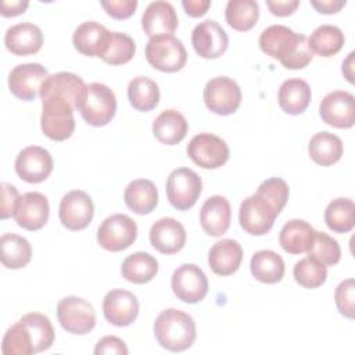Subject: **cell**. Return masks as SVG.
<instances>
[{
    "label": "cell",
    "instance_id": "cell-1",
    "mask_svg": "<svg viewBox=\"0 0 355 355\" xmlns=\"http://www.w3.org/2000/svg\"><path fill=\"white\" fill-rule=\"evenodd\" d=\"M259 47L287 69L305 68L313 57L306 36L295 33L284 25H270L263 29L259 36Z\"/></svg>",
    "mask_w": 355,
    "mask_h": 355
},
{
    "label": "cell",
    "instance_id": "cell-2",
    "mask_svg": "<svg viewBox=\"0 0 355 355\" xmlns=\"http://www.w3.org/2000/svg\"><path fill=\"white\" fill-rule=\"evenodd\" d=\"M154 336L162 348L173 352L184 351L196 341L194 319L183 311L165 309L154 322Z\"/></svg>",
    "mask_w": 355,
    "mask_h": 355
},
{
    "label": "cell",
    "instance_id": "cell-3",
    "mask_svg": "<svg viewBox=\"0 0 355 355\" xmlns=\"http://www.w3.org/2000/svg\"><path fill=\"white\" fill-rule=\"evenodd\" d=\"M40 126L43 133L51 140L62 141L69 139L75 130L72 105L57 97L43 98Z\"/></svg>",
    "mask_w": 355,
    "mask_h": 355
},
{
    "label": "cell",
    "instance_id": "cell-4",
    "mask_svg": "<svg viewBox=\"0 0 355 355\" xmlns=\"http://www.w3.org/2000/svg\"><path fill=\"white\" fill-rule=\"evenodd\" d=\"M86 123L92 126H104L111 122L116 111V97L104 83L93 82L87 85L83 103L78 110Z\"/></svg>",
    "mask_w": 355,
    "mask_h": 355
},
{
    "label": "cell",
    "instance_id": "cell-5",
    "mask_svg": "<svg viewBox=\"0 0 355 355\" xmlns=\"http://www.w3.org/2000/svg\"><path fill=\"white\" fill-rule=\"evenodd\" d=\"M146 58L158 71L178 72L187 61V51L175 36H157L147 42Z\"/></svg>",
    "mask_w": 355,
    "mask_h": 355
},
{
    "label": "cell",
    "instance_id": "cell-6",
    "mask_svg": "<svg viewBox=\"0 0 355 355\" xmlns=\"http://www.w3.org/2000/svg\"><path fill=\"white\" fill-rule=\"evenodd\" d=\"M202 190L201 178L190 168L173 169L166 180V197L171 205L179 211L190 209Z\"/></svg>",
    "mask_w": 355,
    "mask_h": 355
},
{
    "label": "cell",
    "instance_id": "cell-7",
    "mask_svg": "<svg viewBox=\"0 0 355 355\" xmlns=\"http://www.w3.org/2000/svg\"><path fill=\"white\" fill-rule=\"evenodd\" d=\"M57 318L64 330L71 334H87L96 326V312L86 300L68 295L57 304Z\"/></svg>",
    "mask_w": 355,
    "mask_h": 355
},
{
    "label": "cell",
    "instance_id": "cell-8",
    "mask_svg": "<svg viewBox=\"0 0 355 355\" xmlns=\"http://www.w3.org/2000/svg\"><path fill=\"white\" fill-rule=\"evenodd\" d=\"M137 237L136 222L125 214H114L103 220L97 230V243L107 251H122Z\"/></svg>",
    "mask_w": 355,
    "mask_h": 355
},
{
    "label": "cell",
    "instance_id": "cell-9",
    "mask_svg": "<svg viewBox=\"0 0 355 355\" xmlns=\"http://www.w3.org/2000/svg\"><path fill=\"white\" fill-rule=\"evenodd\" d=\"M204 103L214 114L230 115L241 104L240 86L229 76L212 78L205 83Z\"/></svg>",
    "mask_w": 355,
    "mask_h": 355
},
{
    "label": "cell",
    "instance_id": "cell-10",
    "mask_svg": "<svg viewBox=\"0 0 355 355\" xmlns=\"http://www.w3.org/2000/svg\"><path fill=\"white\" fill-rule=\"evenodd\" d=\"M229 147L225 140L212 133L196 135L187 144V155L204 169H216L229 159Z\"/></svg>",
    "mask_w": 355,
    "mask_h": 355
},
{
    "label": "cell",
    "instance_id": "cell-11",
    "mask_svg": "<svg viewBox=\"0 0 355 355\" xmlns=\"http://www.w3.org/2000/svg\"><path fill=\"white\" fill-rule=\"evenodd\" d=\"M86 92L87 85L80 76L72 72H57L44 79L39 94L42 100L47 97H57L65 100L73 110H79L86 97Z\"/></svg>",
    "mask_w": 355,
    "mask_h": 355
},
{
    "label": "cell",
    "instance_id": "cell-12",
    "mask_svg": "<svg viewBox=\"0 0 355 355\" xmlns=\"http://www.w3.org/2000/svg\"><path fill=\"white\" fill-rule=\"evenodd\" d=\"M277 215L273 207L255 193L243 200L239 209V222L247 233L263 236L272 229Z\"/></svg>",
    "mask_w": 355,
    "mask_h": 355
},
{
    "label": "cell",
    "instance_id": "cell-13",
    "mask_svg": "<svg viewBox=\"0 0 355 355\" xmlns=\"http://www.w3.org/2000/svg\"><path fill=\"white\" fill-rule=\"evenodd\" d=\"M171 286L173 294L186 304H197L208 293L207 275L194 263H183L175 269Z\"/></svg>",
    "mask_w": 355,
    "mask_h": 355
},
{
    "label": "cell",
    "instance_id": "cell-14",
    "mask_svg": "<svg viewBox=\"0 0 355 355\" xmlns=\"http://www.w3.org/2000/svg\"><path fill=\"white\" fill-rule=\"evenodd\" d=\"M94 215V205L90 196L82 190H72L67 193L58 208L60 222L68 230H82L87 227Z\"/></svg>",
    "mask_w": 355,
    "mask_h": 355
},
{
    "label": "cell",
    "instance_id": "cell-15",
    "mask_svg": "<svg viewBox=\"0 0 355 355\" xmlns=\"http://www.w3.org/2000/svg\"><path fill=\"white\" fill-rule=\"evenodd\" d=\"M319 114L324 123L348 129L355 123V97L345 90H334L323 97L319 105Z\"/></svg>",
    "mask_w": 355,
    "mask_h": 355
},
{
    "label": "cell",
    "instance_id": "cell-16",
    "mask_svg": "<svg viewBox=\"0 0 355 355\" xmlns=\"http://www.w3.org/2000/svg\"><path fill=\"white\" fill-rule=\"evenodd\" d=\"M51 154L40 146H29L21 150L15 158L17 175L28 183H40L53 171Z\"/></svg>",
    "mask_w": 355,
    "mask_h": 355
},
{
    "label": "cell",
    "instance_id": "cell-17",
    "mask_svg": "<svg viewBox=\"0 0 355 355\" xmlns=\"http://www.w3.org/2000/svg\"><path fill=\"white\" fill-rule=\"evenodd\" d=\"M191 44L200 57L214 60L226 51L229 37L216 21L205 19L194 26L191 32Z\"/></svg>",
    "mask_w": 355,
    "mask_h": 355
},
{
    "label": "cell",
    "instance_id": "cell-18",
    "mask_svg": "<svg viewBox=\"0 0 355 355\" xmlns=\"http://www.w3.org/2000/svg\"><path fill=\"white\" fill-rule=\"evenodd\" d=\"M47 76V69L42 64H19L8 75L10 92L19 100L32 101L40 93V87Z\"/></svg>",
    "mask_w": 355,
    "mask_h": 355
},
{
    "label": "cell",
    "instance_id": "cell-19",
    "mask_svg": "<svg viewBox=\"0 0 355 355\" xmlns=\"http://www.w3.org/2000/svg\"><path fill=\"white\" fill-rule=\"evenodd\" d=\"M103 313L114 326H129L139 315V301L136 295L128 290H111L103 300Z\"/></svg>",
    "mask_w": 355,
    "mask_h": 355
},
{
    "label": "cell",
    "instance_id": "cell-20",
    "mask_svg": "<svg viewBox=\"0 0 355 355\" xmlns=\"http://www.w3.org/2000/svg\"><path fill=\"white\" fill-rule=\"evenodd\" d=\"M49 214L47 197L37 191H28L19 197L14 211V219L18 226L35 232L47 223Z\"/></svg>",
    "mask_w": 355,
    "mask_h": 355
},
{
    "label": "cell",
    "instance_id": "cell-21",
    "mask_svg": "<svg viewBox=\"0 0 355 355\" xmlns=\"http://www.w3.org/2000/svg\"><path fill=\"white\" fill-rule=\"evenodd\" d=\"M141 26L147 36H173L178 28V15L168 1H153L147 6L141 17Z\"/></svg>",
    "mask_w": 355,
    "mask_h": 355
},
{
    "label": "cell",
    "instance_id": "cell-22",
    "mask_svg": "<svg viewBox=\"0 0 355 355\" xmlns=\"http://www.w3.org/2000/svg\"><path fill=\"white\" fill-rule=\"evenodd\" d=\"M150 243L161 254H175L184 247L186 230L175 218H161L150 229Z\"/></svg>",
    "mask_w": 355,
    "mask_h": 355
},
{
    "label": "cell",
    "instance_id": "cell-23",
    "mask_svg": "<svg viewBox=\"0 0 355 355\" xmlns=\"http://www.w3.org/2000/svg\"><path fill=\"white\" fill-rule=\"evenodd\" d=\"M111 32L101 24L96 21H86L80 24L73 35L72 43L75 49L87 57H103Z\"/></svg>",
    "mask_w": 355,
    "mask_h": 355
},
{
    "label": "cell",
    "instance_id": "cell-24",
    "mask_svg": "<svg viewBox=\"0 0 355 355\" xmlns=\"http://www.w3.org/2000/svg\"><path fill=\"white\" fill-rule=\"evenodd\" d=\"M7 50L15 55L35 54L42 49L43 33L32 22H21L10 26L4 35Z\"/></svg>",
    "mask_w": 355,
    "mask_h": 355
},
{
    "label": "cell",
    "instance_id": "cell-25",
    "mask_svg": "<svg viewBox=\"0 0 355 355\" xmlns=\"http://www.w3.org/2000/svg\"><path fill=\"white\" fill-rule=\"evenodd\" d=\"M232 209L229 201L222 196H212L205 200L200 211L202 230L214 237L225 234L230 226Z\"/></svg>",
    "mask_w": 355,
    "mask_h": 355
},
{
    "label": "cell",
    "instance_id": "cell-26",
    "mask_svg": "<svg viewBox=\"0 0 355 355\" xmlns=\"http://www.w3.org/2000/svg\"><path fill=\"white\" fill-rule=\"evenodd\" d=\"M243 261L241 245L232 239L216 241L208 252V265L219 276L233 275Z\"/></svg>",
    "mask_w": 355,
    "mask_h": 355
},
{
    "label": "cell",
    "instance_id": "cell-27",
    "mask_svg": "<svg viewBox=\"0 0 355 355\" xmlns=\"http://www.w3.org/2000/svg\"><path fill=\"white\" fill-rule=\"evenodd\" d=\"M311 87L309 85L298 78L284 80L277 92V101L280 108L290 115L302 114L311 103Z\"/></svg>",
    "mask_w": 355,
    "mask_h": 355
},
{
    "label": "cell",
    "instance_id": "cell-28",
    "mask_svg": "<svg viewBox=\"0 0 355 355\" xmlns=\"http://www.w3.org/2000/svg\"><path fill=\"white\" fill-rule=\"evenodd\" d=\"M187 121L176 110L162 111L153 122L154 137L166 146H175L180 143L187 135Z\"/></svg>",
    "mask_w": 355,
    "mask_h": 355
},
{
    "label": "cell",
    "instance_id": "cell-29",
    "mask_svg": "<svg viewBox=\"0 0 355 355\" xmlns=\"http://www.w3.org/2000/svg\"><path fill=\"white\" fill-rule=\"evenodd\" d=\"M125 204L137 215H146L155 209L158 204V190L148 179L132 180L123 193Z\"/></svg>",
    "mask_w": 355,
    "mask_h": 355
},
{
    "label": "cell",
    "instance_id": "cell-30",
    "mask_svg": "<svg viewBox=\"0 0 355 355\" xmlns=\"http://www.w3.org/2000/svg\"><path fill=\"white\" fill-rule=\"evenodd\" d=\"M315 229L302 219H291L280 230L279 243L288 254L306 252L313 240Z\"/></svg>",
    "mask_w": 355,
    "mask_h": 355
},
{
    "label": "cell",
    "instance_id": "cell-31",
    "mask_svg": "<svg viewBox=\"0 0 355 355\" xmlns=\"http://www.w3.org/2000/svg\"><path fill=\"white\" fill-rule=\"evenodd\" d=\"M252 276L265 284L279 283L284 276L283 258L270 250L257 251L250 262Z\"/></svg>",
    "mask_w": 355,
    "mask_h": 355
},
{
    "label": "cell",
    "instance_id": "cell-32",
    "mask_svg": "<svg viewBox=\"0 0 355 355\" xmlns=\"http://www.w3.org/2000/svg\"><path fill=\"white\" fill-rule=\"evenodd\" d=\"M308 153L318 165L330 166L341 158L343 141L330 132H319L311 137Z\"/></svg>",
    "mask_w": 355,
    "mask_h": 355
},
{
    "label": "cell",
    "instance_id": "cell-33",
    "mask_svg": "<svg viewBox=\"0 0 355 355\" xmlns=\"http://www.w3.org/2000/svg\"><path fill=\"white\" fill-rule=\"evenodd\" d=\"M1 263L7 269H21L26 266L32 258V247L29 241L14 233H4L0 237Z\"/></svg>",
    "mask_w": 355,
    "mask_h": 355
},
{
    "label": "cell",
    "instance_id": "cell-34",
    "mask_svg": "<svg viewBox=\"0 0 355 355\" xmlns=\"http://www.w3.org/2000/svg\"><path fill=\"white\" fill-rule=\"evenodd\" d=\"M158 272L157 259L148 252H133L128 255L121 266L122 276L135 284H144L151 282Z\"/></svg>",
    "mask_w": 355,
    "mask_h": 355
},
{
    "label": "cell",
    "instance_id": "cell-35",
    "mask_svg": "<svg viewBox=\"0 0 355 355\" xmlns=\"http://www.w3.org/2000/svg\"><path fill=\"white\" fill-rule=\"evenodd\" d=\"M128 98L135 110L151 111L159 101L158 85L147 76H136L128 85Z\"/></svg>",
    "mask_w": 355,
    "mask_h": 355
},
{
    "label": "cell",
    "instance_id": "cell-36",
    "mask_svg": "<svg viewBox=\"0 0 355 355\" xmlns=\"http://www.w3.org/2000/svg\"><path fill=\"white\" fill-rule=\"evenodd\" d=\"M345 37L340 28L334 25L318 26L308 39V46L312 53L320 57H331L344 46Z\"/></svg>",
    "mask_w": 355,
    "mask_h": 355
},
{
    "label": "cell",
    "instance_id": "cell-37",
    "mask_svg": "<svg viewBox=\"0 0 355 355\" xmlns=\"http://www.w3.org/2000/svg\"><path fill=\"white\" fill-rule=\"evenodd\" d=\"M324 222L336 233H347L355 225V204L351 198H336L324 209Z\"/></svg>",
    "mask_w": 355,
    "mask_h": 355
},
{
    "label": "cell",
    "instance_id": "cell-38",
    "mask_svg": "<svg viewBox=\"0 0 355 355\" xmlns=\"http://www.w3.org/2000/svg\"><path fill=\"white\" fill-rule=\"evenodd\" d=\"M229 26L236 31H250L259 18V6L254 0H229L225 10Z\"/></svg>",
    "mask_w": 355,
    "mask_h": 355
},
{
    "label": "cell",
    "instance_id": "cell-39",
    "mask_svg": "<svg viewBox=\"0 0 355 355\" xmlns=\"http://www.w3.org/2000/svg\"><path fill=\"white\" fill-rule=\"evenodd\" d=\"M32 337L33 354L49 349L54 343V329L50 319L39 312H31L19 319Z\"/></svg>",
    "mask_w": 355,
    "mask_h": 355
},
{
    "label": "cell",
    "instance_id": "cell-40",
    "mask_svg": "<svg viewBox=\"0 0 355 355\" xmlns=\"http://www.w3.org/2000/svg\"><path fill=\"white\" fill-rule=\"evenodd\" d=\"M136 53L135 40L121 32H111L107 49L101 57V60L110 65H122L132 60Z\"/></svg>",
    "mask_w": 355,
    "mask_h": 355
},
{
    "label": "cell",
    "instance_id": "cell-41",
    "mask_svg": "<svg viewBox=\"0 0 355 355\" xmlns=\"http://www.w3.org/2000/svg\"><path fill=\"white\" fill-rule=\"evenodd\" d=\"M295 282L305 288H316L327 279V266L312 257L300 259L293 269Z\"/></svg>",
    "mask_w": 355,
    "mask_h": 355
},
{
    "label": "cell",
    "instance_id": "cell-42",
    "mask_svg": "<svg viewBox=\"0 0 355 355\" xmlns=\"http://www.w3.org/2000/svg\"><path fill=\"white\" fill-rule=\"evenodd\" d=\"M306 254H308V257L318 259L324 266H333L341 258V248L336 239H333L331 236H329L323 232L315 230L313 240H312L311 247L308 248Z\"/></svg>",
    "mask_w": 355,
    "mask_h": 355
},
{
    "label": "cell",
    "instance_id": "cell-43",
    "mask_svg": "<svg viewBox=\"0 0 355 355\" xmlns=\"http://www.w3.org/2000/svg\"><path fill=\"white\" fill-rule=\"evenodd\" d=\"M1 352L4 355H31L33 354L32 337L25 324L18 320L11 326L3 338Z\"/></svg>",
    "mask_w": 355,
    "mask_h": 355
},
{
    "label": "cell",
    "instance_id": "cell-44",
    "mask_svg": "<svg viewBox=\"0 0 355 355\" xmlns=\"http://www.w3.org/2000/svg\"><path fill=\"white\" fill-rule=\"evenodd\" d=\"M257 194L265 198L280 214L288 200V184L280 178H269L258 186Z\"/></svg>",
    "mask_w": 355,
    "mask_h": 355
},
{
    "label": "cell",
    "instance_id": "cell-45",
    "mask_svg": "<svg viewBox=\"0 0 355 355\" xmlns=\"http://www.w3.org/2000/svg\"><path fill=\"white\" fill-rule=\"evenodd\" d=\"M334 301L337 309L341 315L348 319H354L355 316V282L354 279L343 280L336 291H334Z\"/></svg>",
    "mask_w": 355,
    "mask_h": 355
},
{
    "label": "cell",
    "instance_id": "cell-46",
    "mask_svg": "<svg viewBox=\"0 0 355 355\" xmlns=\"http://www.w3.org/2000/svg\"><path fill=\"white\" fill-rule=\"evenodd\" d=\"M101 7L115 19H126L133 15L137 1L136 0H110L101 1Z\"/></svg>",
    "mask_w": 355,
    "mask_h": 355
},
{
    "label": "cell",
    "instance_id": "cell-47",
    "mask_svg": "<svg viewBox=\"0 0 355 355\" xmlns=\"http://www.w3.org/2000/svg\"><path fill=\"white\" fill-rule=\"evenodd\" d=\"M1 209H0V216L1 219H7L10 216H14V211L17 207V202L19 200L18 190L15 186L10 183H1Z\"/></svg>",
    "mask_w": 355,
    "mask_h": 355
},
{
    "label": "cell",
    "instance_id": "cell-48",
    "mask_svg": "<svg viewBox=\"0 0 355 355\" xmlns=\"http://www.w3.org/2000/svg\"><path fill=\"white\" fill-rule=\"evenodd\" d=\"M96 355H105V354H118V355H126L128 347L126 344L115 336H105L96 344L94 348Z\"/></svg>",
    "mask_w": 355,
    "mask_h": 355
},
{
    "label": "cell",
    "instance_id": "cell-49",
    "mask_svg": "<svg viewBox=\"0 0 355 355\" xmlns=\"http://www.w3.org/2000/svg\"><path fill=\"white\" fill-rule=\"evenodd\" d=\"M266 6L273 15L287 17L300 6L298 0H266Z\"/></svg>",
    "mask_w": 355,
    "mask_h": 355
},
{
    "label": "cell",
    "instance_id": "cell-50",
    "mask_svg": "<svg viewBox=\"0 0 355 355\" xmlns=\"http://www.w3.org/2000/svg\"><path fill=\"white\" fill-rule=\"evenodd\" d=\"M29 3L26 0H3L0 4V14L3 17H17L22 12H25V10L28 8Z\"/></svg>",
    "mask_w": 355,
    "mask_h": 355
},
{
    "label": "cell",
    "instance_id": "cell-51",
    "mask_svg": "<svg viewBox=\"0 0 355 355\" xmlns=\"http://www.w3.org/2000/svg\"><path fill=\"white\" fill-rule=\"evenodd\" d=\"M182 6L187 15L197 18L207 12V10L211 6V1L209 0H183Z\"/></svg>",
    "mask_w": 355,
    "mask_h": 355
},
{
    "label": "cell",
    "instance_id": "cell-52",
    "mask_svg": "<svg viewBox=\"0 0 355 355\" xmlns=\"http://www.w3.org/2000/svg\"><path fill=\"white\" fill-rule=\"evenodd\" d=\"M311 6L313 8H316V11L320 14H334V12H338L345 6V0L311 1Z\"/></svg>",
    "mask_w": 355,
    "mask_h": 355
},
{
    "label": "cell",
    "instance_id": "cell-53",
    "mask_svg": "<svg viewBox=\"0 0 355 355\" xmlns=\"http://www.w3.org/2000/svg\"><path fill=\"white\" fill-rule=\"evenodd\" d=\"M354 55H355V53L351 51V53L348 54L347 60L343 62V73L345 75L347 80L351 82V83L354 82V71H352V67H354Z\"/></svg>",
    "mask_w": 355,
    "mask_h": 355
}]
</instances>
